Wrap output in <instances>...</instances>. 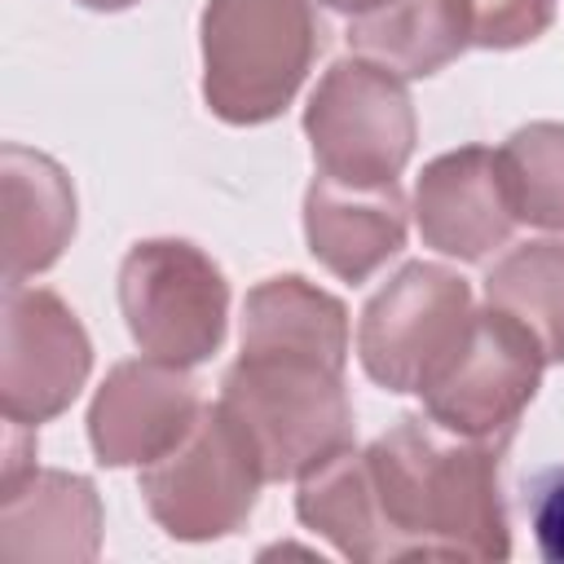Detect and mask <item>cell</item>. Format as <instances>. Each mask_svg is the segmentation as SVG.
<instances>
[{
  "label": "cell",
  "instance_id": "cell-1",
  "mask_svg": "<svg viewBox=\"0 0 564 564\" xmlns=\"http://www.w3.org/2000/svg\"><path fill=\"white\" fill-rule=\"evenodd\" d=\"M507 441L463 436L405 414L366 449H344L300 480L295 516L344 560H507Z\"/></svg>",
  "mask_w": 564,
  "mask_h": 564
},
{
  "label": "cell",
  "instance_id": "cell-2",
  "mask_svg": "<svg viewBox=\"0 0 564 564\" xmlns=\"http://www.w3.org/2000/svg\"><path fill=\"white\" fill-rule=\"evenodd\" d=\"M344 366L300 348H242L220 379V401L247 427L269 480H304L352 449Z\"/></svg>",
  "mask_w": 564,
  "mask_h": 564
},
{
  "label": "cell",
  "instance_id": "cell-3",
  "mask_svg": "<svg viewBox=\"0 0 564 564\" xmlns=\"http://www.w3.org/2000/svg\"><path fill=\"white\" fill-rule=\"evenodd\" d=\"M317 35L308 0H207L198 18L207 110L234 128L278 119L317 57Z\"/></svg>",
  "mask_w": 564,
  "mask_h": 564
},
{
  "label": "cell",
  "instance_id": "cell-4",
  "mask_svg": "<svg viewBox=\"0 0 564 564\" xmlns=\"http://www.w3.org/2000/svg\"><path fill=\"white\" fill-rule=\"evenodd\" d=\"M264 463L225 401L203 405L181 445L145 463L137 485L154 524L176 542H216L256 511Z\"/></svg>",
  "mask_w": 564,
  "mask_h": 564
},
{
  "label": "cell",
  "instance_id": "cell-5",
  "mask_svg": "<svg viewBox=\"0 0 564 564\" xmlns=\"http://www.w3.org/2000/svg\"><path fill=\"white\" fill-rule=\"evenodd\" d=\"M304 137L322 176L344 185H392L419 141L410 88L370 57H339L304 106Z\"/></svg>",
  "mask_w": 564,
  "mask_h": 564
},
{
  "label": "cell",
  "instance_id": "cell-6",
  "mask_svg": "<svg viewBox=\"0 0 564 564\" xmlns=\"http://www.w3.org/2000/svg\"><path fill=\"white\" fill-rule=\"evenodd\" d=\"M119 313L145 357L189 370L225 344L229 282L203 247L145 238L119 264Z\"/></svg>",
  "mask_w": 564,
  "mask_h": 564
},
{
  "label": "cell",
  "instance_id": "cell-7",
  "mask_svg": "<svg viewBox=\"0 0 564 564\" xmlns=\"http://www.w3.org/2000/svg\"><path fill=\"white\" fill-rule=\"evenodd\" d=\"M471 286L463 273L410 260L361 308L357 357L388 392H423L471 322Z\"/></svg>",
  "mask_w": 564,
  "mask_h": 564
},
{
  "label": "cell",
  "instance_id": "cell-8",
  "mask_svg": "<svg viewBox=\"0 0 564 564\" xmlns=\"http://www.w3.org/2000/svg\"><path fill=\"white\" fill-rule=\"evenodd\" d=\"M542 370L546 357L538 339L516 317L485 304L471 313L445 366L419 392L423 414H432L441 427L463 436L511 441L524 405L538 397Z\"/></svg>",
  "mask_w": 564,
  "mask_h": 564
},
{
  "label": "cell",
  "instance_id": "cell-9",
  "mask_svg": "<svg viewBox=\"0 0 564 564\" xmlns=\"http://www.w3.org/2000/svg\"><path fill=\"white\" fill-rule=\"evenodd\" d=\"M93 370V344L75 308L48 286H4L0 410L4 423L40 427L57 419Z\"/></svg>",
  "mask_w": 564,
  "mask_h": 564
},
{
  "label": "cell",
  "instance_id": "cell-10",
  "mask_svg": "<svg viewBox=\"0 0 564 564\" xmlns=\"http://www.w3.org/2000/svg\"><path fill=\"white\" fill-rule=\"evenodd\" d=\"M203 414L198 383L185 366L141 357L119 361L88 405V445L101 467H145L185 441Z\"/></svg>",
  "mask_w": 564,
  "mask_h": 564
},
{
  "label": "cell",
  "instance_id": "cell-11",
  "mask_svg": "<svg viewBox=\"0 0 564 564\" xmlns=\"http://www.w3.org/2000/svg\"><path fill=\"white\" fill-rule=\"evenodd\" d=\"M414 225L432 251L463 264L498 251L516 229L498 150L458 145L449 154H436L414 185Z\"/></svg>",
  "mask_w": 564,
  "mask_h": 564
},
{
  "label": "cell",
  "instance_id": "cell-12",
  "mask_svg": "<svg viewBox=\"0 0 564 564\" xmlns=\"http://www.w3.org/2000/svg\"><path fill=\"white\" fill-rule=\"evenodd\" d=\"M101 551V498L88 476L26 467L0 476V555L88 564Z\"/></svg>",
  "mask_w": 564,
  "mask_h": 564
},
{
  "label": "cell",
  "instance_id": "cell-13",
  "mask_svg": "<svg viewBox=\"0 0 564 564\" xmlns=\"http://www.w3.org/2000/svg\"><path fill=\"white\" fill-rule=\"evenodd\" d=\"M410 229V207L401 185H344L330 176H313L304 189V238L322 269L339 282H366L383 269Z\"/></svg>",
  "mask_w": 564,
  "mask_h": 564
},
{
  "label": "cell",
  "instance_id": "cell-14",
  "mask_svg": "<svg viewBox=\"0 0 564 564\" xmlns=\"http://www.w3.org/2000/svg\"><path fill=\"white\" fill-rule=\"evenodd\" d=\"M4 194V286L26 282L62 260L75 238V189L62 163L9 141L0 150Z\"/></svg>",
  "mask_w": 564,
  "mask_h": 564
},
{
  "label": "cell",
  "instance_id": "cell-15",
  "mask_svg": "<svg viewBox=\"0 0 564 564\" xmlns=\"http://www.w3.org/2000/svg\"><path fill=\"white\" fill-rule=\"evenodd\" d=\"M357 57H370L401 79H423L445 70L467 44V0H383L370 13L348 18L344 31Z\"/></svg>",
  "mask_w": 564,
  "mask_h": 564
},
{
  "label": "cell",
  "instance_id": "cell-16",
  "mask_svg": "<svg viewBox=\"0 0 564 564\" xmlns=\"http://www.w3.org/2000/svg\"><path fill=\"white\" fill-rule=\"evenodd\" d=\"M242 348H300L348 361V308L300 273L264 278L242 304Z\"/></svg>",
  "mask_w": 564,
  "mask_h": 564
},
{
  "label": "cell",
  "instance_id": "cell-17",
  "mask_svg": "<svg viewBox=\"0 0 564 564\" xmlns=\"http://www.w3.org/2000/svg\"><path fill=\"white\" fill-rule=\"evenodd\" d=\"M485 304L516 317L538 339L546 366L564 361V238L511 247L485 273Z\"/></svg>",
  "mask_w": 564,
  "mask_h": 564
},
{
  "label": "cell",
  "instance_id": "cell-18",
  "mask_svg": "<svg viewBox=\"0 0 564 564\" xmlns=\"http://www.w3.org/2000/svg\"><path fill=\"white\" fill-rule=\"evenodd\" d=\"M498 172L516 225L564 229V123L538 119L498 145Z\"/></svg>",
  "mask_w": 564,
  "mask_h": 564
},
{
  "label": "cell",
  "instance_id": "cell-19",
  "mask_svg": "<svg viewBox=\"0 0 564 564\" xmlns=\"http://www.w3.org/2000/svg\"><path fill=\"white\" fill-rule=\"evenodd\" d=\"M476 48H520L533 44L555 22V0H467Z\"/></svg>",
  "mask_w": 564,
  "mask_h": 564
},
{
  "label": "cell",
  "instance_id": "cell-20",
  "mask_svg": "<svg viewBox=\"0 0 564 564\" xmlns=\"http://www.w3.org/2000/svg\"><path fill=\"white\" fill-rule=\"evenodd\" d=\"M524 511H529V529H533V542H538L542 560L564 564V463L546 467L529 480Z\"/></svg>",
  "mask_w": 564,
  "mask_h": 564
},
{
  "label": "cell",
  "instance_id": "cell-21",
  "mask_svg": "<svg viewBox=\"0 0 564 564\" xmlns=\"http://www.w3.org/2000/svg\"><path fill=\"white\" fill-rule=\"evenodd\" d=\"M326 9H335V13H348V18H357V13H370V9H379L383 0H322Z\"/></svg>",
  "mask_w": 564,
  "mask_h": 564
},
{
  "label": "cell",
  "instance_id": "cell-22",
  "mask_svg": "<svg viewBox=\"0 0 564 564\" xmlns=\"http://www.w3.org/2000/svg\"><path fill=\"white\" fill-rule=\"evenodd\" d=\"M75 4H84V9H93V13H123V9H132V4H141V0H75Z\"/></svg>",
  "mask_w": 564,
  "mask_h": 564
}]
</instances>
